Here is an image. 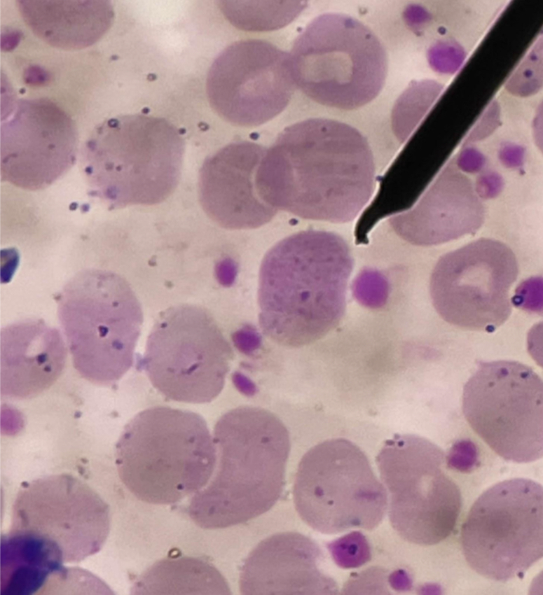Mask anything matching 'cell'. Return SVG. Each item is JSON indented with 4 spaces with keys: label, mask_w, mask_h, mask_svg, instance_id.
I'll return each instance as SVG.
<instances>
[{
    "label": "cell",
    "mask_w": 543,
    "mask_h": 595,
    "mask_svg": "<svg viewBox=\"0 0 543 595\" xmlns=\"http://www.w3.org/2000/svg\"><path fill=\"white\" fill-rule=\"evenodd\" d=\"M257 186L263 199L277 211L303 219L348 223L373 195V153L351 125L309 118L284 129L266 148Z\"/></svg>",
    "instance_id": "1"
},
{
    "label": "cell",
    "mask_w": 543,
    "mask_h": 595,
    "mask_svg": "<svg viewBox=\"0 0 543 595\" xmlns=\"http://www.w3.org/2000/svg\"><path fill=\"white\" fill-rule=\"evenodd\" d=\"M353 265L350 246L334 232L304 230L278 241L259 271L263 333L289 348L309 345L329 334L344 316Z\"/></svg>",
    "instance_id": "2"
},
{
    "label": "cell",
    "mask_w": 543,
    "mask_h": 595,
    "mask_svg": "<svg viewBox=\"0 0 543 595\" xmlns=\"http://www.w3.org/2000/svg\"><path fill=\"white\" fill-rule=\"evenodd\" d=\"M213 435L214 471L187 510L195 524L207 529L238 525L268 511L283 492L290 451L284 424L258 407L225 413Z\"/></svg>",
    "instance_id": "3"
},
{
    "label": "cell",
    "mask_w": 543,
    "mask_h": 595,
    "mask_svg": "<svg viewBox=\"0 0 543 595\" xmlns=\"http://www.w3.org/2000/svg\"><path fill=\"white\" fill-rule=\"evenodd\" d=\"M184 153L179 131L164 118L139 113L108 118L82 148L88 195L110 210L159 204L178 184Z\"/></svg>",
    "instance_id": "4"
},
{
    "label": "cell",
    "mask_w": 543,
    "mask_h": 595,
    "mask_svg": "<svg viewBox=\"0 0 543 595\" xmlns=\"http://www.w3.org/2000/svg\"><path fill=\"white\" fill-rule=\"evenodd\" d=\"M120 479L139 500L171 505L209 482L216 446L200 414L166 406L147 408L125 426L116 444Z\"/></svg>",
    "instance_id": "5"
},
{
    "label": "cell",
    "mask_w": 543,
    "mask_h": 595,
    "mask_svg": "<svg viewBox=\"0 0 543 595\" xmlns=\"http://www.w3.org/2000/svg\"><path fill=\"white\" fill-rule=\"evenodd\" d=\"M72 363L80 375L113 384L132 367L143 313L128 281L107 270L80 271L55 297Z\"/></svg>",
    "instance_id": "6"
},
{
    "label": "cell",
    "mask_w": 543,
    "mask_h": 595,
    "mask_svg": "<svg viewBox=\"0 0 543 595\" xmlns=\"http://www.w3.org/2000/svg\"><path fill=\"white\" fill-rule=\"evenodd\" d=\"M296 89L331 108L355 110L376 99L387 77L385 49L358 19L327 13L312 20L289 52Z\"/></svg>",
    "instance_id": "7"
},
{
    "label": "cell",
    "mask_w": 543,
    "mask_h": 595,
    "mask_svg": "<svg viewBox=\"0 0 543 595\" xmlns=\"http://www.w3.org/2000/svg\"><path fill=\"white\" fill-rule=\"evenodd\" d=\"M293 499L301 519L328 535L372 530L383 519L388 505L386 489L366 454L343 438L322 442L303 455Z\"/></svg>",
    "instance_id": "8"
},
{
    "label": "cell",
    "mask_w": 543,
    "mask_h": 595,
    "mask_svg": "<svg viewBox=\"0 0 543 595\" xmlns=\"http://www.w3.org/2000/svg\"><path fill=\"white\" fill-rule=\"evenodd\" d=\"M376 463L389 495V519L399 536L422 546L447 538L462 496L446 472L445 452L425 438L397 434L384 443Z\"/></svg>",
    "instance_id": "9"
},
{
    "label": "cell",
    "mask_w": 543,
    "mask_h": 595,
    "mask_svg": "<svg viewBox=\"0 0 543 595\" xmlns=\"http://www.w3.org/2000/svg\"><path fill=\"white\" fill-rule=\"evenodd\" d=\"M109 529V507L100 496L79 479L58 474L22 484L7 536L62 567L98 552Z\"/></svg>",
    "instance_id": "10"
},
{
    "label": "cell",
    "mask_w": 543,
    "mask_h": 595,
    "mask_svg": "<svg viewBox=\"0 0 543 595\" xmlns=\"http://www.w3.org/2000/svg\"><path fill=\"white\" fill-rule=\"evenodd\" d=\"M233 357L212 314L202 307L184 304L159 314L141 365L166 398L203 404L223 390Z\"/></svg>",
    "instance_id": "11"
},
{
    "label": "cell",
    "mask_w": 543,
    "mask_h": 595,
    "mask_svg": "<svg viewBox=\"0 0 543 595\" xmlns=\"http://www.w3.org/2000/svg\"><path fill=\"white\" fill-rule=\"evenodd\" d=\"M461 546L481 576L522 577L543 555V490L524 478L500 482L474 502L462 526Z\"/></svg>",
    "instance_id": "12"
},
{
    "label": "cell",
    "mask_w": 543,
    "mask_h": 595,
    "mask_svg": "<svg viewBox=\"0 0 543 595\" xmlns=\"http://www.w3.org/2000/svg\"><path fill=\"white\" fill-rule=\"evenodd\" d=\"M540 377L514 360L480 362L464 386L462 410L469 426L497 454L529 463L542 457Z\"/></svg>",
    "instance_id": "13"
},
{
    "label": "cell",
    "mask_w": 543,
    "mask_h": 595,
    "mask_svg": "<svg viewBox=\"0 0 543 595\" xmlns=\"http://www.w3.org/2000/svg\"><path fill=\"white\" fill-rule=\"evenodd\" d=\"M518 274L507 245L479 239L439 258L430 277L433 306L451 325L493 332L511 314L509 292Z\"/></svg>",
    "instance_id": "14"
},
{
    "label": "cell",
    "mask_w": 543,
    "mask_h": 595,
    "mask_svg": "<svg viewBox=\"0 0 543 595\" xmlns=\"http://www.w3.org/2000/svg\"><path fill=\"white\" fill-rule=\"evenodd\" d=\"M296 88L289 55L270 42H235L215 59L208 71L209 102L226 122L256 127L288 106Z\"/></svg>",
    "instance_id": "15"
},
{
    "label": "cell",
    "mask_w": 543,
    "mask_h": 595,
    "mask_svg": "<svg viewBox=\"0 0 543 595\" xmlns=\"http://www.w3.org/2000/svg\"><path fill=\"white\" fill-rule=\"evenodd\" d=\"M78 147L76 124L57 104L17 99L1 116V180L27 190L46 188L74 166Z\"/></svg>",
    "instance_id": "16"
},
{
    "label": "cell",
    "mask_w": 543,
    "mask_h": 595,
    "mask_svg": "<svg viewBox=\"0 0 543 595\" xmlns=\"http://www.w3.org/2000/svg\"><path fill=\"white\" fill-rule=\"evenodd\" d=\"M266 148L236 141L208 157L199 174V197L207 215L229 230L259 227L277 210L261 197L257 173Z\"/></svg>",
    "instance_id": "17"
},
{
    "label": "cell",
    "mask_w": 543,
    "mask_h": 595,
    "mask_svg": "<svg viewBox=\"0 0 543 595\" xmlns=\"http://www.w3.org/2000/svg\"><path fill=\"white\" fill-rule=\"evenodd\" d=\"M323 552L298 533L273 535L245 560L240 577L242 594H334L335 580L321 570Z\"/></svg>",
    "instance_id": "18"
},
{
    "label": "cell",
    "mask_w": 543,
    "mask_h": 595,
    "mask_svg": "<svg viewBox=\"0 0 543 595\" xmlns=\"http://www.w3.org/2000/svg\"><path fill=\"white\" fill-rule=\"evenodd\" d=\"M484 220V208L472 181L454 165L447 166L411 209L390 223L405 241L432 246L474 234Z\"/></svg>",
    "instance_id": "19"
},
{
    "label": "cell",
    "mask_w": 543,
    "mask_h": 595,
    "mask_svg": "<svg viewBox=\"0 0 543 595\" xmlns=\"http://www.w3.org/2000/svg\"><path fill=\"white\" fill-rule=\"evenodd\" d=\"M67 350L60 331L27 318L1 330V391L12 398L38 395L62 374Z\"/></svg>",
    "instance_id": "20"
},
{
    "label": "cell",
    "mask_w": 543,
    "mask_h": 595,
    "mask_svg": "<svg viewBox=\"0 0 543 595\" xmlns=\"http://www.w3.org/2000/svg\"><path fill=\"white\" fill-rule=\"evenodd\" d=\"M30 30L47 44L62 50L89 47L109 29L114 9L110 1H18Z\"/></svg>",
    "instance_id": "21"
},
{
    "label": "cell",
    "mask_w": 543,
    "mask_h": 595,
    "mask_svg": "<svg viewBox=\"0 0 543 595\" xmlns=\"http://www.w3.org/2000/svg\"><path fill=\"white\" fill-rule=\"evenodd\" d=\"M138 584L139 589L151 593L231 594L227 582L215 567L191 557L167 559L156 563Z\"/></svg>",
    "instance_id": "22"
},
{
    "label": "cell",
    "mask_w": 543,
    "mask_h": 595,
    "mask_svg": "<svg viewBox=\"0 0 543 595\" xmlns=\"http://www.w3.org/2000/svg\"><path fill=\"white\" fill-rule=\"evenodd\" d=\"M444 85L433 80L413 81L397 103L393 126L397 137L405 141L438 98Z\"/></svg>",
    "instance_id": "23"
},
{
    "label": "cell",
    "mask_w": 543,
    "mask_h": 595,
    "mask_svg": "<svg viewBox=\"0 0 543 595\" xmlns=\"http://www.w3.org/2000/svg\"><path fill=\"white\" fill-rule=\"evenodd\" d=\"M258 4L240 7L245 11L233 10L234 9L226 4L224 6L231 9L224 7V9L225 13L244 14L228 18L236 26L245 29L263 31L278 29L290 23L305 8L307 2L270 1L258 2Z\"/></svg>",
    "instance_id": "24"
},
{
    "label": "cell",
    "mask_w": 543,
    "mask_h": 595,
    "mask_svg": "<svg viewBox=\"0 0 543 595\" xmlns=\"http://www.w3.org/2000/svg\"><path fill=\"white\" fill-rule=\"evenodd\" d=\"M542 85V46L539 41L525 56L505 84L506 90L518 97H529Z\"/></svg>",
    "instance_id": "25"
},
{
    "label": "cell",
    "mask_w": 543,
    "mask_h": 595,
    "mask_svg": "<svg viewBox=\"0 0 543 595\" xmlns=\"http://www.w3.org/2000/svg\"><path fill=\"white\" fill-rule=\"evenodd\" d=\"M466 53L463 48L451 39L434 43L427 52L428 63L435 71L444 74H453L461 66Z\"/></svg>",
    "instance_id": "26"
},
{
    "label": "cell",
    "mask_w": 543,
    "mask_h": 595,
    "mask_svg": "<svg viewBox=\"0 0 543 595\" xmlns=\"http://www.w3.org/2000/svg\"><path fill=\"white\" fill-rule=\"evenodd\" d=\"M500 120V107L497 102H493L488 106L481 119L471 132L469 140H478L491 132L498 125Z\"/></svg>",
    "instance_id": "27"
},
{
    "label": "cell",
    "mask_w": 543,
    "mask_h": 595,
    "mask_svg": "<svg viewBox=\"0 0 543 595\" xmlns=\"http://www.w3.org/2000/svg\"><path fill=\"white\" fill-rule=\"evenodd\" d=\"M501 187L502 180L500 176L493 173L479 178L476 190L477 195L482 197H492L500 191Z\"/></svg>",
    "instance_id": "28"
},
{
    "label": "cell",
    "mask_w": 543,
    "mask_h": 595,
    "mask_svg": "<svg viewBox=\"0 0 543 595\" xmlns=\"http://www.w3.org/2000/svg\"><path fill=\"white\" fill-rule=\"evenodd\" d=\"M484 163L483 155L474 148H467L460 155L457 164L462 169L476 171L480 169Z\"/></svg>",
    "instance_id": "29"
},
{
    "label": "cell",
    "mask_w": 543,
    "mask_h": 595,
    "mask_svg": "<svg viewBox=\"0 0 543 595\" xmlns=\"http://www.w3.org/2000/svg\"><path fill=\"white\" fill-rule=\"evenodd\" d=\"M406 18L408 24L415 29L425 27L432 19L428 10L418 5L411 6L408 8Z\"/></svg>",
    "instance_id": "30"
},
{
    "label": "cell",
    "mask_w": 543,
    "mask_h": 595,
    "mask_svg": "<svg viewBox=\"0 0 543 595\" xmlns=\"http://www.w3.org/2000/svg\"><path fill=\"white\" fill-rule=\"evenodd\" d=\"M524 150L519 146L507 144L500 152V158L505 164L511 167L519 165L523 159Z\"/></svg>",
    "instance_id": "31"
}]
</instances>
